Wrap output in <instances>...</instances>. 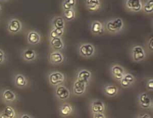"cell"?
Wrapping results in <instances>:
<instances>
[{
    "mask_svg": "<svg viewBox=\"0 0 153 118\" xmlns=\"http://www.w3.org/2000/svg\"><path fill=\"white\" fill-rule=\"evenodd\" d=\"M63 19H65L66 21H71L74 20L75 17V11L74 8L69 9L67 10H64L63 13Z\"/></svg>",
    "mask_w": 153,
    "mask_h": 118,
    "instance_id": "26",
    "label": "cell"
},
{
    "mask_svg": "<svg viewBox=\"0 0 153 118\" xmlns=\"http://www.w3.org/2000/svg\"><path fill=\"white\" fill-rule=\"evenodd\" d=\"M146 87L148 91H153V78L152 77L147 78L146 80Z\"/></svg>",
    "mask_w": 153,
    "mask_h": 118,
    "instance_id": "30",
    "label": "cell"
},
{
    "mask_svg": "<svg viewBox=\"0 0 153 118\" xmlns=\"http://www.w3.org/2000/svg\"><path fill=\"white\" fill-rule=\"evenodd\" d=\"M79 55L84 58L93 57L96 53V48L93 44L90 43H80L78 47Z\"/></svg>",
    "mask_w": 153,
    "mask_h": 118,
    "instance_id": "4",
    "label": "cell"
},
{
    "mask_svg": "<svg viewBox=\"0 0 153 118\" xmlns=\"http://www.w3.org/2000/svg\"><path fill=\"white\" fill-rule=\"evenodd\" d=\"M14 83L16 87L20 89H23L28 85V80L23 74L18 73L14 76Z\"/></svg>",
    "mask_w": 153,
    "mask_h": 118,
    "instance_id": "18",
    "label": "cell"
},
{
    "mask_svg": "<svg viewBox=\"0 0 153 118\" xmlns=\"http://www.w3.org/2000/svg\"><path fill=\"white\" fill-rule=\"evenodd\" d=\"M6 59V56H5V53L4 52V51L0 49V65L2 64L4 61Z\"/></svg>",
    "mask_w": 153,
    "mask_h": 118,
    "instance_id": "31",
    "label": "cell"
},
{
    "mask_svg": "<svg viewBox=\"0 0 153 118\" xmlns=\"http://www.w3.org/2000/svg\"><path fill=\"white\" fill-rule=\"evenodd\" d=\"M152 41H153V38L151 35L149 37H148V40H146V42L145 43L146 49L148 53H152L153 52V46H152Z\"/></svg>",
    "mask_w": 153,
    "mask_h": 118,
    "instance_id": "29",
    "label": "cell"
},
{
    "mask_svg": "<svg viewBox=\"0 0 153 118\" xmlns=\"http://www.w3.org/2000/svg\"><path fill=\"white\" fill-rule=\"evenodd\" d=\"M136 118H151V116L149 114L147 113H145L143 114H138Z\"/></svg>",
    "mask_w": 153,
    "mask_h": 118,
    "instance_id": "33",
    "label": "cell"
},
{
    "mask_svg": "<svg viewBox=\"0 0 153 118\" xmlns=\"http://www.w3.org/2000/svg\"><path fill=\"white\" fill-rule=\"evenodd\" d=\"M1 5H0V11H1Z\"/></svg>",
    "mask_w": 153,
    "mask_h": 118,
    "instance_id": "37",
    "label": "cell"
},
{
    "mask_svg": "<svg viewBox=\"0 0 153 118\" xmlns=\"http://www.w3.org/2000/svg\"><path fill=\"white\" fill-rule=\"evenodd\" d=\"M48 62L54 65H61L65 60V56L60 51H52L48 56Z\"/></svg>",
    "mask_w": 153,
    "mask_h": 118,
    "instance_id": "9",
    "label": "cell"
},
{
    "mask_svg": "<svg viewBox=\"0 0 153 118\" xmlns=\"http://www.w3.org/2000/svg\"><path fill=\"white\" fill-rule=\"evenodd\" d=\"M90 31L93 35L96 36L102 35L105 32L104 25L99 20H93L91 22Z\"/></svg>",
    "mask_w": 153,
    "mask_h": 118,
    "instance_id": "11",
    "label": "cell"
},
{
    "mask_svg": "<svg viewBox=\"0 0 153 118\" xmlns=\"http://www.w3.org/2000/svg\"><path fill=\"white\" fill-rule=\"evenodd\" d=\"M62 7H63V10H69V9L73 8L68 4V2L65 0L62 3Z\"/></svg>",
    "mask_w": 153,
    "mask_h": 118,
    "instance_id": "34",
    "label": "cell"
},
{
    "mask_svg": "<svg viewBox=\"0 0 153 118\" xmlns=\"http://www.w3.org/2000/svg\"><path fill=\"white\" fill-rule=\"evenodd\" d=\"M74 112L73 106L68 102H63L59 106V113L63 118L71 116Z\"/></svg>",
    "mask_w": 153,
    "mask_h": 118,
    "instance_id": "16",
    "label": "cell"
},
{
    "mask_svg": "<svg viewBox=\"0 0 153 118\" xmlns=\"http://www.w3.org/2000/svg\"><path fill=\"white\" fill-rule=\"evenodd\" d=\"M93 114V118H106L104 113H95V114Z\"/></svg>",
    "mask_w": 153,
    "mask_h": 118,
    "instance_id": "32",
    "label": "cell"
},
{
    "mask_svg": "<svg viewBox=\"0 0 153 118\" xmlns=\"http://www.w3.org/2000/svg\"><path fill=\"white\" fill-rule=\"evenodd\" d=\"M38 56L36 52L32 49H24L21 53L22 58L26 62H30L35 61Z\"/></svg>",
    "mask_w": 153,
    "mask_h": 118,
    "instance_id": "15",
    "label": "cell"
},
{
    "mask_svg": "<svg viewBox=\"0 0 153 118\" xmlns=\"http://www.w3.org/2000/svg\"><path fill=\"white\" fill-rule=\"evenodd\" d=\"M27 43L31 45H36L41 41V35L35 30L30 31L27 35Z\"/></svg>",
    "mask_w": 153,
    "mask_h": 118,
    "instance_id": "20",
    "label": "cell"
},
{
    "mask_svg": "<svg viewBox=\"0 0 153 118\" xmlns=\"http://www.w3.org/2000/svg\"><path fill=\"white\" fill-rule=\"evenodd\" d=\"M125 5L128 11L135 13L141 11L143 7L141 0H126Z\"/></svg>",
    "mask_w": 153,
    "mask_h": 118,
    "instance_id": "14",
    "label": "cell"
},
{
    "mask_svg": "<svg viewBox=\"0 0 153 118\" xmlns=\"http://www.w3.org/2000/svg\"><path fill=\"white\" fill-rule=\"evenodd\" d=\"M51 28L63 29L65 28V21L63 17L61 16L54 17L51 21Z\"/></svg>",
    "mask_w": 153,
    "mask_h": 118,
    "instance_id": "23",
    "label": "cell"
},
{
    "mask_svg": "<svg viewBox=\"0 0 153 118\" xmlns=\"http://www.w3.org/2000/svg\"><path fill=\"white\" fill-rule=\"evenodd\" d=\"M1 98L5 102H13L16 100L17 96L14 92L9 89H4L2 91Z\"/></svg>",
    "mask_w": 153,
    "mask_h": 118,
    "instance_id": "21",
    "label": "cell"
},
{
    "mask_svg": "<svg viewBox=\"0 0 153 118\" xmlns=\"http://www.w3.org/2000/svg\"><path fill=\"white\" fill-rule=\"evenodd\" d=\"M90 111L92 114L102 113L105 110V105L104 102L100 99H93L90 104Z\"/></svg>",
    "mask_w": 153,
    "mask_h": 118,
    "instance_id": "12",
    "label": "cell"
},
{
    "mask_svg": "<svg viewBox=\"0 0 153 118\" xmlns=\"http://www.w3.org/2000/svg\"><path fill=\"white\" fill-rule=\"evenodd\" d=\"M65 32L63 29H58V28H51V30L49 33L50 39L56 38V37H62Z\"/></svg>",
    "mask_w": 153,
    "mask_h": 118,
    "instance_id": "25",
    "label": "cell"
},
{
    "mask_svg": "<svg viewBox=\"0 0 153 118\" xmlns=\"http://www.w3.org/2000/svg\"><path fill=\"white\" fill-rule=\"evenodd\" d=\"M68 4L72 7L74 8V7L75 6L76 4V0H65Z\"/></svg>",
    "mask_w": 153,
    "mask_h": 118,
    "instance_id": "35",
    "label": "cell"
},
{
    "mask_svg": "<svg viewBox=\"0 0 153 118\" xmlns=\"http://www.w3.org/2000/svg\"><path fill=\"white\" fill-rule=\"evenodd\" d=\"M142 9L146 13H152L153 11V0H148L143 6Z\"/></svg>",
    "mask_w": 153,
    "mask_h": 118,
    "instance_id": "27",
    "label": "cell"
},
{
    "mask_svg": "<svg viewBox=\"0 0 153 118\" xmlns=\"http://www.w3.org/2000/svg\"><path fill=\"white\" fill-rule=\"evenodd\" d=\"M54 95L57 99L61 101H64L69 98L71 92L66 86L60 84L55 87Z\"/></svg>",
    "mask_w": 153,
    "mask_h": 118,
    "instance_id": "6",
    "label": "cell"
},
{
    "mask_svg": "<svg viewBox=\"0 0 153 118\" xmlns=\"http://www.w3.org/2000/svg\"><path fill=\"white\" fill-rule=\"evenodd\" d=\"M93 78L92 73L90 71L87 69L81 68L79 69L76 74L75 79L86 83L87 84H89L90 83L91 81Z\"/></svg>",
    "mask_w": 153,
    "mask_h": 118,
    "instance_id": "8",
    "label": "cell"
},
{
    "mask_svg": "<svg viewBox=\"0 0 153 118\" xmlns=\"http://www.w3.org/2000/svg\"><path fill=\"white\" fill-rule=\"evenodd\" d=\"M105 32L110 34H117L124 29V23L122 19L117 17L108 20L103 23Z\"/></svg>",
    "mask_w": 153,
    "mask_h": 118,
    "instance_id": "1",
    "label": "cell"
},
{
    "mask_svg": "<svg viewBox=\"0 0 153 118\" xmlns=\"http://www.w3.org/2000/svg\"><path fill=\"white\" fill-rule=\"evenodd\" d=\"M147 53L145 49L140 45H134L130 49V56L132 60L134 62H139L144 60L146 58Z\"/></svg>",
    "mask_w": 153,
    "mask_h": 118,
    "instance_id": "2",
    "label": "cell"
},
{
    "mask_svg": "<svg viewBox=\"0 0 153 118\" xmlns=\"http://www.w3.org/2000/svg\"><path fill=\"white\" fill-rule=\"evenodd\" d=\"M1 1H6V0H1Z\"/></svg>",
    "mask_w": 153,
    "mask_h": 118,
    "instance_id": "38",
    "label": "cell"
},
{
    "mask_svg": "<svg viewBox=\"0 0 153 118\" xmlns=\"http://www.w3.org/2000/svg\"><path fill=\"white\" fill-rule=\"evenodd\" d=\"M126 72L125 68L120 64L115 63L112 65L110 67V73L112 77L115 80L119 82L123 78Z\"/></svg>",
    "mask_w": 153,
    "mask_h": 118,
    "instance_id": "7",
    "label": "cell"
},
{
    "mask_svg": "<svg viewBox=\"0 0 153 118\" xmlns=\"http://www.w3.org/2000/svg\"><path fill=\"white\" fill-rule=\"evenodd\" d=\"M50 46L53 51H60L65 48V43L62 37L50 39Z\"/></svg>",
    "mask_w": 153,
    "mask_h": 118,
    "instance_id": "17",
    "label": "cell"
},
{
    "mask_svg": "<svg viewBox=\"0 0 153 118\" xmlns=\"http://www.w3.org/2000/svg\"><path fill=\"white\" fill-rule=\"evenodd\" d=\"M48 83L53 87L63 84L66 80L65 75L58 71H51L48 73L47 75Z\"/></svg>",
    "mask_w": 153,
    "mask_h": 118,
    "instance_id": "3",
    "label": "cell"
},
{
    "mask_svg": "<svg viewBox=\"0 0 153 118\" xmlns=\"http://www.w3.org/2000/svg\"><path fill=\"white\" fill-rule=\"evenodd\" d=\"M87 86L88 84L86 83L75 79L72 84L73 94L75 96H82L84 95L87 91Z\"/></svg>",
    "mask_w": 153,
    "mask_h": 118,
    "instance_id": "10",
    "label": "cell"
},
{
    "mask_svg": "<svg viewBox=\"0 0 153 118\" xmlns=\"http://www.w3.org/2000/svg\"><path fill=\"white\" fill-rule=\"evenodd\" d=\"M126 81H127L128 83H129L131 86H133L135 82H136V77L131 73L128 72H126L125 74L123 76V78Z\"/></svg>",
    "mask_w": 153,
    "mask_h": 118,
    "instance_id": "28",
    "label": "cell"
},
{
    "mask_svg": "<svg viewBox=\"0 0 153 118\" xmlns=\"http://www.w3.org/2000/svg\"><path fill=\"white\" fill-rule=\"evenodd\" d=\"M85 4L87 9L90 12L97 11L101 6L100 0H85Z\"/></svg>",
    "mask_w": 153,
    "mask_h": 118,
    "instance_id": "22",
    "label": "cell"
},
{
    "mask_svg": "<svg viewBox=\"0 0 153 118\" xmlns=\"http://www.w3.org/2000/svg\"><path fill=\"white\" fill-rule=\"evenodd\" d=\"M16 115L14 108L11 106H7L0 114V118H14Z\"/></svg>",
    "mask_w": 153,
    "mask_h": 118,
    "instance_id": "24",
    "label": "cell"
},
{
    "mask_svg": "<svg viewBox=\"0 0 153 118\" xmlns=\"http://www.w3.org/2000/svg\"><path fill=\"white\" fill-rule=\"evenodd\" d=\"M7 28L10 33L13 34H17L22 31V23L17 19H11L9 20Z\"/></svg>",
    "mask_w": 153,
    "mask_h": 118,
    "instance_id": "13",
    "label": "cell"
},
{
    "mask_svg": "<svg viewBox=\"0 0 153 118\" xmlns=\"http://www.w3.org/2000/svg\"><path fill=\"white\" fill-rule=\"evenodd\" d=\"M21 118H32V117L27 114H24L21 116Z\"/></svg>",
    "mask_w": 153,
    "mask_h": 118,
    "instance_id": "36",
    "label": "cell"
},
{
    "mask_svg": "<svg viewBox=\"0 0 153 118\" xmlns=\"http://www.w3.org/2000/svg\"><path fill=\"white\" fill-rule=\"evenodd\" d=\"M103 92L105 95L108 97H114L119 92V89L117 86L111 84H107L103 86Z\"/></svg>",
    "mask_w": 153,
    "mask_h": 118,
    "instance_id": "19",
    "label": "cell"
},
{
    "mask_svg": "<svg viewBox=\"0 0 153 118\" xmlns=\"http://www.w3.org/2000/svg\"><path fill=\"white\" fill-rule=\"evenodd\" d=\"M137 102L140 108L142 109H151L153 102L150 96L145 92H140L137 98Z\"/></svg>",
    "mask_w": 153,
    "mask_h": 118,
    "instance_id": "5",
    "label": "cell"
}]
</instances>
